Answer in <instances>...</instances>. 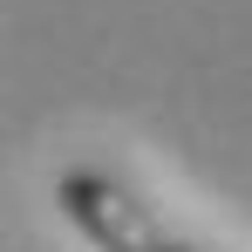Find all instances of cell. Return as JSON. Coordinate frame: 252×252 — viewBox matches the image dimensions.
<instances>
[{
  "mask_svg": "<svg viewBox=\"0 0 252 252\" xmlns=\"http://www.w3.org/2000/svg\"><path fill=\"white\" fill-rule=\"evenodd\" d=\"M55 211L82 232L95 252H177L184 239L109 170H62L55 177Z\"/></svg>",
  "mask_w": 252,
  "mask_h": 252,
  "instance_id": "cell-1",
  "label": "cell"
},
{
  "mask_svg": "<svg viewBox=\"0 0 252 252\" xmlns=\"http://www.w3.org/2000/svg\"><path fill=\"white\" fill-rule=\"evenodd\" d=\"M177 252H205V246H191V239H184V246H177Z\"/></svg>",
  "mask_w": 252,
  "mask_h": 252,
  "instance_id": "cell-2",
  "label": "cell"
}]
</instances>
